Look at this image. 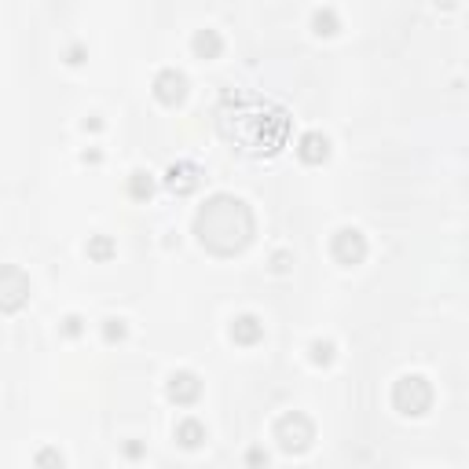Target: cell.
I'll return each instance as SVG.
<instances>
[{"instance_id": "cell-1", "label": "cell", "mask_w": 469, "mask_h": 469, "mask_svg": "<svg viewBox=\"0 0 469 469\" xmlns=\"http://www.w3.org/2000/svg\"><path fill=\"white\" fill-rule=\"evenodd\" d=\"M220 125H224L228 139H239L246 151L253 154H275L286 139V114L268 99H239L228 103L224 114H220Z\"/></svg>"}, {"instance_id": "cell-2", "label": "cell", "mask_w": 469, "mask_h": 469, "mask_svg": "<svg viewBox=\"0 0 469 469\" xmlns=\"http://www.w3.org/2000/svg\"><path fill=\"white\" fill-rule=\"evenodd\" d=\"M242 213H246V205H242L239 198H224V194H220V198H213V202L202 210V216H198L202 242L216 246L220 235H228V253L239 250V246L250 239V231H253V228H235V216H242Z\"/></svg>"}, {"instance_id": "cell-3", "label": "cell", "mask_w": 469, "mask_h": 469, "mask_svg": "<svg viewBox=\"0 0 469 469\" xmlns=\"http://www.w3.org/2000/svg\"><path fill=\"white\" fill-rule=\"evenodd\" d=\"M429 400H433V393H429V385L422 377H403L396 385V407L407 414H422L429 407Z\"/></svg>"}, {"instance_id": "cell-4", "label": "cell", "mask_w": 469, "mask_h": 469, "mask_svg": "<svg viewBox=\"0 0 469 469\" xmlns=\"http://www.w3.org/2000/svg\"><path fill=\"white\" fill-rule=\"evenodd\" d=\"M334 253H337V260H345V264H356V260L367 253V242H363L359 231H341L334 242Z\"/></svg>"}, {"instance_id": "cell-5", "label": "cell", "mask_w": 469, "mask_h": 469, "mask_svg": "<svg viewBox=\"0 0 469 469\" xmlns=\"http://www.w3.org/2000/svg\"><path fill=\"white\" fill-rule=\"evenodd\" d=\"M184 88H187V81H184V74H176V70H165L158 77V99L162 103H180L184 99Z\"/></svg>"}, {"instance_id": "cell-6", "label": "cell", "mask_w": 469, "mask_h": 469, "mask_svg": "<svg viewBox=\"0 0 469 469\" xmlns=\"http://www.w3.org/2000/svg\"><path fill=\"white\" fill-rule=\"evenodd\" d=\"M169 396L180 400V403H191L194 396H198V377L194 374H176L173 385H169Z\"/></svg>"}, {"instance_id": "cell-7", "label": "cell", "mask_w": 469, "mask_h": 469, "mask_svg": "<svg viewBox=\"0 0 469 469\" xmlns=\"http://www.w3.org/2000/svg\"><path fill=\"white\" fill-rule=\"evenodd\" d=\"M301 158L305 162H323V158H327V139H323L319 133H308L301 139Z\"/></svg>"}, {"instance_id": "cell-8", "label": "cell", "mask_w": 469, "mask_h": 469, "mask_svg": "<svg viewBox=\"0 0 469 469\" xmlns=\"http://www.w3.org/2000/svg\"><path fill=\"white\" fill-rule=\"evenodd\" d=\"M194 173H198V169H194V165H173V169H169V184H173V191H191L194 184H198V176H194Z\"/></svg>"}, {"instance_id": "cell-9", "label": "cell", "mask_w": 469, "mask_h": 469, "mask_svg": "<svg viewBox=\"0 0 469 469\" xmlns=\"http://www.w3.org/2000/svg\"><path fill=\"white\" fill-rule=\"evenodd\" d=\"M231 337H235V341H246V345H250V341H257V337H260V323H257L253 316H242V319L231 327Z\"/></svg>"}, {"instance_id": "cell-10", "label": "cell", "mask_w": 469, "mask_h": 469, "mask_svg": "<svg viewBox=\"0 0 469 469\" xmlns=\"http://www.w3.org/2000/svg\"><path fill=\"white\" fill-rule=\"evenodd\" d=\"M194 51H198V56H205V59H213L216 51H220V37H216L213 30L198 33V37H194Z\"/></svg>"}, {"instance_id": "cell-11", "label": "cell", "mask_w": 469, "mask_h": 469, "mask_svg": "<svg viewBox=\"0 0 469 469\" xmlns=\"http://www.w3.org/2000/svg\"><path fill=\"white\" fill-rule=\"evenodd\" d=\"M180 440H184L187 447H198L202 444V425L198 422H184L180 425Z\"/></svg>"}, {"instance_id": "cell-12", "label": "cell", "mask_w": 469, "mask_h": 469, "mask_svg": "<svg viewBox=\"0 0 469 469\" xmlns=\"http://www.w3.org/2000/svg\"><path fill=\"white\" fill-rule=\"evenodd\" d=\"M316 26H319V33H334V15H330V11H319Z\"/></svg>"}, {"instance_id": "cell-13", "label": "cell", "mask_w": 469, "mask_h": 469, "mask_svg": "<svg viewBox=\"0 0 469 469\" xmlns=\"http://www.w3.org/2000/svg\"><path fill=\"white\" fill-rule=\"evenodd\" d=\"M133 194H151V180H143V173H136L133 180Z\"/></svg>"}, {"instance_id": "cell-14", "label": "cell", "mask_w": 469, "mask_h": 469, "mask_svg": "<svg viewBox=\"0 0 469 469\" xmlns=\"http://www.w3.org/2000/svg\"><path fill=\"white\" fill-rule=\"evenodd\" d=\"M312 352H316V363H327L330 359V345H312Z\"/></svg>"}, {"instance_id": "cell-15", "label": "cell", "mask_w": 469, "mask_h": 469, "mask_svg": "<svg viewBox=\"0 0 469 469\" xmlns=\"http://www.w3.org/2000/svg\"><path fill=\"white\" fill-rule=\"evenodd\" d=\"M92 253H96V257H107V253H110V242H107V239H96V242H92Z\"/></svg>"}, {"instance_id": "cell-16", "label": "cell", "mask_w": 469, "mask_h": 469, "mask_svg": "<svg viewBox=\"0 0 469 469\" xmlns=\"http://www.w3.org/2000/svg\"><path fill=\"white\" fill-rule=\"evenodd\" d=\"M121 334H125V327H121V323H117V327H114V319H110V327H107V337L114 341V337H121Z\"/></svg>"}]
</instances>
